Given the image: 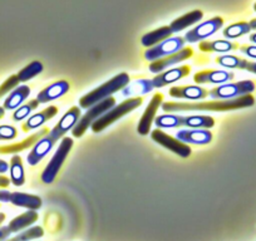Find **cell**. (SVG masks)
<instances>
[{
	"mask_svg": "<svg viewBox=\"0 0 256 241\" xmlns=\"http://www.w3.org/2000/svg\"><path fill=\"white\" fill-rule=\"evenodd\" d=\"M255 104V98L251 94L234 100H212V102L198 103H181V102H166L162 103V110L166 112H178V110H211V112H226V110H238V108L251 107Z\"/></svg>",
	"mask_w": 256,
	"mask_h": 241,
	"instance_id": "cell-1",
	"label": "cell"
},
{
	"mask_svg": "<svg viewBox=\"0 0 256 241\" xmlns=\"http://www.w3.org/2000/svg\"><path fill=\"white\" fill-rule=\"evenodd\" d=\"M128 83H130V76L127 73H120L118 76L113 77L112 80L106 82L104 84L100 86L98 88L93 90L92 92L83 96L80 100V106L82 108H90L92 106L110 98L113 93L122 90Z\"/></svg>",
	"mask_w": 256,
	"mask_h": 241,
	"instance_id": "cell-2",
	"label": "cell"
},
{
	"mask_svg": "<svg viewBox=\"0 0 256 241\" xmlns=\"http://www.w3.org/2000/svg\"><path fill=\"white\" fill-rule=\"evenodd\" d=\"M142 103H144V100H142L141 97L128 98L124 102H122L118 106H114L112 110H110L108 112H106L102 117L98 118L94 124L90 126V128H92V131L94 132V134L102 132L103 130L107 128V127L110 126L112 124H114L116 120L122 118L123 116L128 114L130 112L136 110V108L141 107Z\"/></svg>",
	"mask_w": 256,
	"mask_h": 241,
	"instance_id": "cell-3",
	"label": "cell"
},
{
	"mask_svg": "<svg viewBox=\"0 0 256 241\" xmlns=\"http://www.w3.org/2000/svg\"><path fill=\"white\" fill-rule=\"evenodd\" d=\"M116 104V100L113 97L107 98V100H102V102L97 103V104L92 106L90 110H87L84 116L80 118V120L77 122V124L73 128L72 134L74 137H82L86 134L88 128L94 124L98 118L102 117L106 112H108L110 110H112Z\"/></svg>",
	"mask_w": 256,
	"mask_h": 241,
	"instance_id": "cell-4",
	"label": "cell"
},
{
	"mask_svg": "<svg viewBox=\"0 0 256 241\" xmlns=\"http://www.w3.org/2000/svg\"><path fill=\"white\" fill-rule=\"evenodd\" d=\"M255 90V84L251 80H241L238 83H228L215 87L208 92V96L214 100H225L251 94Z\"/></svg>",
	"mask_w": 256,
	"mask_h": 241,
	"instance_id": "cell-5",
	"label": "cell"
},
{
	"mask_svg": "<svg viewBox=\"0 0 256 241\" xmlns=\"http://www.w3.org/2000/svg\"><path fill=\"white\" fill-rule=\"evenodd\" d=\"M73 146V140L70 137H66V138L62 140L60 144H59L58 150L56 151L54 156L52 157V160L49 161V164H46V167L44 168L43 174H42V181L44 184H52L54 181V178L58 174L59 170H60L62 164L67 158L68 154L72 150Z\"/></svg>",
	"mask_w": 256,
	"mask_h": 241,
	"instance_id": "cell-6",
	"label": "cell"
},
{
	"mask_svg": "<svg viewBox=\"0 0 256 241\" xmlns=\"http://www.w3.org/2000/svg\"><path fill=\"white\" fill-rule=\"evenodd\" d=\"M184 38H181V36H174V38H168L166 40L161 42L157 46H152L148 50H146L144 53V58L147 60H151V62H154V60H158L161 58H166V56H172V54L177 53L181 49H184Z\"/></svg>",
	"mask_w": 256,
	"mask_h": 241,
	"instance_id": "cell-7",
	"label": "cell"
},
{
	"mask_svg": "<svg viewBox=\"0 0 256 241\" xmlns=\"http://www.w3.org/2000/svg\"><path fill=\"white\" fill-rule=\"evenodd\" d=\"M222 26L224 19L220 18V16H215L210 20L198 24L192 30L187 32L186 36H184V40L188 42V43H196L198 40H204V39L215 34L218 29L222 28Z\"/></svg>",
	"mask_w": 256,
	"mask_h": 241,
	"instance_id": "cell-8",
	"label": "cell"
},
{
	"mask_svg": "<svg viewBox=\"0 0 256 241\" xmlns=\"http://www.w3.org/2000/svg\"><path fill=\"white\" fill-rule=\"evenodd\" d=\"M151 137L154 142H157L158 144L164 146V148L172 151L174 154H178L180 157H184V158H186V157H188L190 154H191L192 150L190 148L188 144H184V142L178 141L177 138H174V137L168 136V134H166L164 132L160 131L158 128L154 130V131H152Z\"/></svg>",
	"mask_w": 256,
	"mask_h": 241,
	"instance_id": "cell-9",
	"label": "cell"
},
{
	"mask_svg": "<svg viewBox=\"0 0 256 241\" xmlns=\"http://www.w3.org/2000/svg\"><path fill=\"white\" fill-rule=\"evenodd\" d=\"M80 118V110L78 107H72L70 110H68L63 117L60 118L58 124H56L53 130L49 132V136L52 138H54L56 141H58L59 138L67 134L68 131L74 128V126L77 124V122Z\"/></svg>",
	"mask_w": 256,
	"mask_h": 241,
	"instance_id": "cell-10",
	"label": "cell"
},
{
	"mask_svg": "<svg viewBox=\"0 0 256 241\" xmlns=\"http://www.w3.org/2000/svg\"><path fill=\"white\" fill-rule=\"evenodd\" d=\"M162 100H164V96L161 93H157L152 97V100H150L148 106H147L146 110L142 114L141 120L138 122V127H137V131L142 136H146L148 134V132L151 131V126L154 124V117H156V113L158 110V108L161 107Z\"/></svg>",
	"mask_w": 256,
	"mask_h": 241,
	"instance_id": "cell-11",
	"label": "cell"
},
{
	"mask_svg": "<svg viewBox=\"0 0 256 241\" xmlns=\"http://www.w3.org/2000/svg\"><path fill=\"white\" fill-rule=\"evenodd\" d=\"M192 54H194V50H192L191 48H184L180 52H177V53L172 54V56H166V58H161L158 59V60L152 62L151 64H150V70H151L152 73H160L162 72V70H167L168 67H171V66L178 64V63L184 62V60L188 59Z\"/></svg>",
	"mask_w": 256,
	"mask_h": 241,
	"instance_id": "cell-12",
	"label": "cell"
},
{
	"mask_svg": "<svg viewBox=\"0 0 256 241\" xmlns=\"http://www.w3.org/2000/svg\"><path fill=\"white\" fill-rule=\"evenodd\" d=\"M234 73L228 70H202L194 76V80L198 84H205V83H211V84H225L228 80H234Z\"/></svg>",
	"mask_w": 256,
	"mask_h": 241,
	"instance_id": "cell-13",
	"label": "cell"
},
{
	"mask_svg": "<svg viewBox=\"0 0 256 241\" xmlns=\"http://www.w3.org/2000/svg\"><path fill=\"white\" fill-rule=\"evenodd\" d=\"M177 140L186 144H208L212 141V134L208 130H182L177 134Z\"/></svg>",
	"mask_w": 256,
	"mask_h": 241,
	"instance_id": "cell-14",
	"label": "cell"
},
{
	"mask_svg": "<svg viewBox=\"0 0 256 241\" xmlns=\"http://www.w3.org/2000/svg\"><path fill=\"white\" fill-rule=\"evenodd\" d=\"M56 142V140L52 138L49 134H46V136H44L43 138L39 140V141L33 146L32 151L29 152L28 164H30V166H36V164H38L39 162H40L42 160H43L44 157L52 151V148L54 147Z\"/></svg>",
	"mask_w": 256,
	"mask_h": 241,
	"instance_id": "cell-15",
	"label": "cell"
},
{
	"mask_svg": "<svg viewBox=\"0 0 256 241\" xmlns=\"http://www.w3.org/2000/svg\"><path fill=\"white\" fill-rule=\"evenodd\" d=\"M190 72H191V68L188 66H182V67L174 68V70L160 73L158 76H156L152 80V83H154V88H162L164 86H168L171 83H174L176 80H181V78L186 77V76L190 74Z\"/></svg>",
	"mask_w": 256,
	"mask_h": 241,
	"instance_id": "cell-16",
	"label": "cell"
},
{
	"mask_svg": "<svg viewBox=\"0 0 256 241\" xmlns=\"http://www.w3.org/2000/svg\"><path fill=\"white\" fill-rule=\"evenodd\" d=\"M170 96L174 98H184V100H204L208 96V90L200 86H182V87H172L170 90Z\"/></svg>",
	"mask_w": 256,
	"mask_h": 241,
	"instance_id": "cell-17",
	"label": "cell"
},
{
	"mask_svg": "<svg viewBox=\"0 0 256 241\" xmlns=\"http://www.w3.org/2000/svg\"><path fill=\"white\" fill-rule=\"evenodd\" d=\"M70 90V83L67 80H58V82L53 83V84L48 86L44 88L36 97V100L39 103H48L50 100H58L62 96L68 93Z\"/></svg>",
	"mask_w": 256,
	"mask_h": 241,
	"instance_id": "cell-18",
	"label": "cell"
},
{
	"mask_svg": "<svg viewBox=\"0 0 256 241\" xmlns=\"http://www.w3.org/2000/svg\"><path fill=\"white\" fill-rule=\"evenodd\" d=\"M56 113H58V108H56V106H49L48 108L43 110L42 112L36 113V114H33L32 117H29L28 120L23 124L24 132H29L33 131V130L39 128V127L43 126V124H46V120L53 118Z\"/></svg>",
	"mask_w": 256,
	"mask_h": 241,
	"instance_id": "cell-19",
	"label": "cell"
},
{
	"mask_svg": "<svg viewBox=\"0 0 256 241\" xmlns=\"http://www.w3.org/2000/svg\"><path fill=\"white\" fill-rule=\"evenodd\" d=\"M29 94H30V88L28 86H19L13 92H10V94L4 100V108L10 110H16L23 104V102L29 97Z\"/></svg>",
	"mask_w": 256,
	"mask_h": 241,
	"instance_id": "cell-20",
	"label": "cell"
},
{
	"mask_svg": "<svg viewBox=\"0 0 256 241\" xmlns=\"http://www.w3.org/2000/svg\"><path fill=\"white\" fill-rule=\"evenodd\" d=\"M10 202L19 208H26L29 210H38L42 208V198L36 195H28V194L12 192Z\"/></svg>",
	"mask_w": 256,
	"mask_h": 241,
	"instance_id": "cell-21",
	"label": "cell"
},
{
	"mask_svg": "<svg viewBox=\"0 0 256 241\" xmlns=\"http://www.w3.org/2000/svg\"><path fill=\"white\" fill-rule=\"evenodd\" d=\"M38 212L36 210L26 211V212L22 214V215L16 216L13 220L9 222V228H10L12 232H19V231L24 230V228H28L29 226L33 225L36 221H38Z\"/></svg>",
	"mask_w": 256,
	"mask_h": 241,
	"instance_id": "cell-22",
	"label": "cell"
},
{
	"mask_svg": "<svg viewBox=\"0 0 256 241\" xmlns=\"http://www.w3.org/2000/svg\"><path fill=\"white\" fill-rule=\"evenodd\" d=\"M204 16V13L201 10H194L188 14H184V16H180L176 20H174L170 26L172 33H178V32L184 30V29L188 28V26H194L195 23H198V20H201Z\"/></svg>",
	"mask_w": 256,
	"mask_h": 241,
	"instance_id": "cell-23",
	"label": "cell"
},
{
	"mask_svg": "<svg viewBox=\"0 0 256 241\" xmlns=\"http://www.w3.org/2000/svg\"><path fill=\"white\" fill-rule=\"evenodd\" d=\"M154 83L150 80H138L132 83H128L122 90V96L124 97H131V96L147 94L154 90Z\"/></svg>",
	"mask_w": 256,
	"mask_h": 241,
	"instance_id": "cell-24",
	"label": "cell"
},
{
	"mask_svg": "<svg viewBox=\"0 0 256 241\" xmlns=\"http://www.w3.org/2000/svg\"><path fill=\"white\" fill-rule=\"evenodd\" d=\"M200 50L202 52H216V53H226V52L235 50L238 48L236 43L230 40H205L201 42L198 46Z\"/></svg>",
	"mask_w": 256,
	"mask_h": 241,
	"instance_id": "cell-25",
	"label": "cell"
},
{
	"mask_svg": "<svg viewBox=\"0 0 256 241\" xmlns=\"http://www.w3.org/2000/svg\"><path fill=\"white\" fill-rule=\"evenodd\" d=\"M172 34V30L170 26H162V28H158L156 29V30H152L150 32V33L144 34V36H142V44H144V46H147V48H150V46H157L158 43H161L162 40H166V39H168L170 36H171Z\"/></svg>",
	"mask_w": 256,
	"mask_h": 241,
	"instance_id": "cell-26",
	"label": "cell"
},
{
	"mask_svg": "<svg viewBox=\"0 0 256 241\" xmlns=\"http://www.w3.org/2000/svg\"><path fill=\"white\" fill-rule=\"evenodd\" d=\"M10 181L14 186H23L26 184V174H24L23 162H22L20 156L16 154L10 160Z\"/></svg>",
	"mask_w": 256,
	"mask_h": 241,
	"instance_id": "cell-27",
	"label": "cell"
},
{
	"mask_svg": "<svg viewBox=\"0 0 256 241\" xmlns=\"http://www.w3.org/2000/svg\"><path fill=\"white\" fill-rule=\"evenodd\" d=\"M184 126L195 130H208L215 126V120L210 116H187L184 117Z\"/></svg>",
	"mask_w": 256,
	"mask_h": 241,
	"instance_id": "cell-28",
	"label": "cell"
},
{
	"mask_svg": "<svg viewBox=\"0 0 256 241\" xmlns=\"http://www.w3.org/2000/svg\"><path fill=\"white\" fill-rule=\"evenodd\" d=\"M154 124L157 128H178L184 126V117L178 114H161L156 117Z\"/></svg>",
	"mask_w": 256,
	"mask_h": 241,
	"instance_id": "cell-29",
	"label": "cell"
},
{
	"mask_svg": "<svg viewBox=\"0 0 256 241\" xmlns=\"http://www.w3.org/2000/svg\"><path fill=\"white\" fill-rule=\"evenodd\" d=\"M216 63L221 67L238 68V70H246L248 60L236 56H220L216 58Z\"/></svg>",
	"mask_w": 256,
	"mask_h": 241,
	"instance_id": "cell-30",
	"label": "cell"
},
{
	"mask_svg": "<svg viewBox=\"0 0 256 241\" xmlns=\"http://www.w3.org/2000/svg\"><path fill=\"white\" fill-rule=\"evenodd\" d=\"M42 72H43V64H42L40 62H38V60H34L30 64L24 67L16 76H18L20 82H26V80H30L32 78L40 74Z\"/></svg>",
	"mask_w": 256,
	"mask_h": 241,
	"instance_id": "cell-31",
	"label": "cell"
},
{
	"mask_svg": "<svg viewBox=\"0 0 256 241\" xmlns=\"http://www.w3.org/2000/svg\"><path fill=\"white\" fill-rule=\"evenodd\" d=\"M251 30L250 24L246 22H240V23H235L232 26H228V28L224 30V36L228 39H235L238 36H242L248 34Z\"/></svg>",
	"mask_w": 256,
	"mask_h": 241,
	"instance_id": "cell-32",
	"label": "cell"
},
{
	"mask_svg": "<svg viewBox=\"0 0 256 241\" xmlns=\"http://www.w3.org/2000/svg\"><path fill=\"white\" fill-rule=\"evenodd\" d=\"M44 235V230L40 226H34V228H26V231H22L18 235L12 238H6V241H30L34 238H39Z\"/></svg>",
	"mask_w": 256,
	"mask_h": 241,
	"instance_id": "cell-33",
	"label": "cell"
},
{
	"mask_svg": "<svg viewBox=\"0 0 256 241\" xmlns=\"http://www.w3.org/2000/svg\"><path fill=\"white\" fill-rule=\"evenodd\" d=\"M39 104H40V103H39L36 100H29L28 103H26V104L20 106V107H19V108H16V110H14L13 120H16V122H19V120H26V118L28 117V116L30 114V113L33 112L34 110H36V108H38Z\"/></svg>",
	"mask_w": 256,
	"mask_h": 241,
	"instance_id": "cell-34",
	"label": "cell"
},
{
	"mask_svg": "<svg viewBox=\"0 0 256 241\" xmlns=\"http://www.w3.org/2000/svg\"><path fill=\"white\" fill-rule=\"evenodd\" d=\"M19 82H20V80H19L18 76H12V77H9L3 84L0 86V98L3 97V96H6V93L10 92V90H16V88L18 87Z\"/></svg>",
	"mask_w": 256,
	"mask_h": 241,
	"instance_id": "cell-35",
	"label": "cell"
},
{
	"mask_svg": "<svg viewBox=\"0 0 256 241\" xmlns=\"http://www.w3.org/2000/svg\"><path fill=\"white\" fill-rule=\"evenodd\" d=\"M18 134L16 127L9 126V124H3L0 126V141H12Z\"/></svg>",
	"mask_w": 256,
	"mask_h": 241,
	"instance_id": "cell-36",
	"label": "cell"
},
{
	"mask_svg": "<svg viewBox=\"0 0 256 241\" xmlns=\"http://www.w3.org/2000/svg\"><path fill=\"white\" fill-rule=\"evenodd\" d=\"M240 52L250 58L256 59V46H242L240 48Z\"/></svg>",
	"mask_w": 256,
	"mask_h": 241,
	"instance_id": "cell-37",
	"label": "cell"
},
{
	"mask_svg": "<svg viewBox=\"0 0 256 241\" xmlns=\"http://www.w3.org/2000/svg\"><path fill=\"white\" fill-rule=\"evenodd\" d=\"M10 195L12 192L6 190H0V201L2 202H10Z\"/></svg>",
	"mask_w": 256,
	"mask_h": 241,
	"instance_id": "cell-38",
	"label": "cell"
},
{
	"mask_svg": "<svg viewBox=\"0 0 256 241\" xmlns=\"http://www.w3.org/2000/svg\"><path fill=\"white\" fill-rule=\"evenodd\" d=\"M9 170L8 162L4 161V160H0V174H6Z\"/></svg>",
	"mask_w": 256,
	"mask_h": 241,
	"instance_id": "cell-39",
	"label": "cell"
},
{
	"mask_svg": "<svg viewBox=\"0 0 256 241\" xmlns=\"http://www.w3.org/2000/svg\"><path fill=\"white\" fill-rule=\"evenodd\" d=\"M10 185V180L8 177L0 176V188H8Z\"/></svg>",
	"mask_w": 256,
	"mask_h": 241,
	"instance_id": "cell-40",
	"label": "cell"
},
{
	"mask_svg": "<svg viewBox=\"0 0 256 241\" xmlns=\"http://www.w3.org/2000/svg\"><path fill=\"white\" fill-rule=\"evenodd\" d=\"M246 70H248L250 73L256 74V62H248V67H246Z\"/></svg>",
	"mask_w": 256,
	"mask_h": 241,
	"instance_id": "cell-41",
	"label": "cell"
},
{
	"mask_svg": "<svg viewBox=\"0 0 256 241\" xmlns=\"http://www.w3.org/2000/svg\"><path fill=\"white\" fill-rule=\"evenodd\" d=\"M248 24H250L251 29H254V30H256V18L252 19V20H251Z\"/></svg>",
	"mask_w": 256,
	"mask_h": 241,
	"instance_id": "cell-42",
	"label": "cell"
},
{
	"mask_svg": "<svg viewBox=\"0 0 256 241\" xmlns=\"http://www.w3.org/2000/svg\"><path fill=\"white\" fill-rule=\"evenodd\" d=\"M250 42H252L254 44H256V33L251 34V36H250Z\"/></svg>",
	"mask_w": 256,
	"mask_h": 241,
	"instance_id": "cell-43",
	"label": "cell"
},
{
	"mask_svg": "<svg viewBox=\"0 0 256 241\" xmlns=\"http://www.w3.org/2000/svg\"><path fill=\"white\" fill-rule=\"evenodd\" d=\"M4 114H6V108L0 107V118H3Z\"/></svg>",
	"mask_w": 256,
	"mask_h": 241,
	"instance_id": "cell-44",
	"label": "cell"
},
{
	"mask_svg": "<svg viewBox=\"0 0 256 241\" xmlns=\"http://www.w3.org/2000/svg\"><path fill=\"white\" fill-rule=\"evenodd\" d=\"M254 10L256 12V4H255V6H254Z\"/></svg>",
	"mask_w": 256,
	"mask_h": 241,
	"instance_id": "cell-45",
	"label": "cell"
}]
</instances>
